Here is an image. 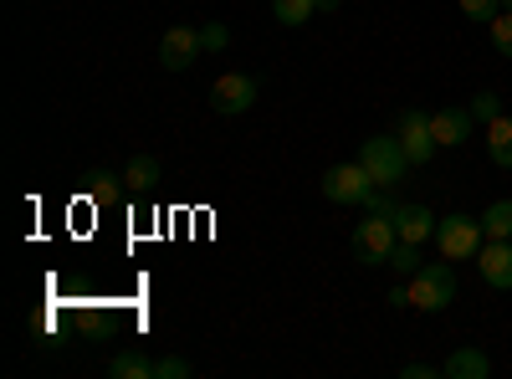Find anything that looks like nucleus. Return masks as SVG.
I'll use <instances>...</instances> for the list:
<instances>
[{"label":"nucleus","instance_id":"412c9836","mask_svg":"<svg viewBox=\"0 0 512 379\" xmlns=\"http://www.w3.org/2000/svg\"><path fill=\"white\" fill-rule=\"evenodd\" d=\"M466 108H472V118L482 123V129H487L492 118H502V98H497V93H477V98L466 103Z\"/></svg>","mask_w":512,"mask_h":379},{"label":"nucleus","instance_id":"aec40b11","mask_svg":"<svg viewBox=\"0 0 512 379\" xmlns=\"http://www.w3.org/2000/svg\"><path fill=\"white\" fill-rule=\"evenodd\" d=\"M390 267H400V277H415V272L425 267V262H420V246H415V241H395Z\"/></svg>","mask_w":512,"mask_h":379},{"label":"nucleus","instance_id":"6ab92c4d","mask_svg":"<svg viewBox=\"0 0 512 379\" xmlns=\"http://www.w3.org/2000/svg\"><path fill=\"white\" fill-rule=\"evenodd\" d=\"M487 36H492V47H497V57H507V62H512V11L492 16V21H487Z\"/></svg>","mask_w":512,"mask_h":379},{"label":"nucleus","instance_id":"bb28decb","mask_svg":"<svg viewBox=\"0 0 512 379\" xmlns=\"http://www.w3.org/2000/svg\"><path fill=\"white\" fill-rule=\"evenodd\" d=\"M502 11H512V0H502Z\"/></svg>","mask_w":512,"mask_h":379},{"label":"nucleus","instance_id":"5701e85b","mask_svg":"<svg viewBox=\"0 0 512 379\" xmlns=\"http://www.w3.org/2000/svg\"><path fill=\"white\" fill-rule=\"evenodd\" d=\"M200 41H205V52H226V47H231L226 21H205V26H200Z\"/></svg>","mask_w":512,"mask_h":379},{"label":"nucleus","instance_id":"a878e982","mask_svg":"<svg viewBox=\"0 0 512 379\" xmlns=\"http://www.w3.org/2000/svg\"><path fill=\"white\" fill-rule=\"evenodd\" d=\"M318 11H338V0H318Z\"/></svg>","mask_w":512,"mask_h":379},{"label":"nucleus","instance_id":"20e7f679","mask_svg":"<svg viewBox=\"0 0 512 379\" xmlns=\"http://www.w3.org/2000/svg\"><path fill=\"white\" fill-rule=\"evenodd\" d=\"M436 241H441L446 262H472L487 241V231L477 216H446V221H436Z\"/></svg>","mask_w":512,"mask_h":379},{"label":"nucleus","instance_id":"39448f33","mask_svg":"<svg viewBox=\"0 0 512 379\" xmlns=\"http://www.w3.org/2000/svg\"><path fill=\"white\" fill-rule=\"evenodd\" d=\"M374 190H379V185L369 180L364 164H333V170L323 175V195H328L333 205H364Z\"/></svg>","mask_w":512,"mask_h":379},{"label":"nucleus","instance_id":"9d476101","mask_svg":"<svg viewBox=\"0 0 512 379\" xmlns=\"http://www.w3.org/2000/svg\"><path fill=\"white\" fill-rule=\"evenodd\" d=\"M472 108H441V113H431V134H436V144L441 149H456V144H466L472 139Z\"/></svg>","mask_w":512,"mask_h":379},{"label":"nucleus","instance_id":"4468645a","mask_svg":"<svg viewBox=\"0 0 512 379\" xmlns=\"http://www.w3.org/2000/svg\"><path fill=\"white\" fill-rule=\"evenodd\" d=\"M154 364H159V359H149L144 349H123V354H113L108 374H113V379H154Z\"/></svg>","mask_w":512,"mask_h":379},{"label":"nucleus","instance_id":"6e6552de","mask_svg":"<svg viewBox=\"0 0 512 379\" xmlns=\"http://www.w3.org/2000/svg\"><path fill=\"white\" fill-rule=\"evenodd\" d=\"M200 52H205L200 26H169V31L159 36V67H169V72H185Z\"/></svg>","mask_w":512,"mask_h":379},{"label":"nucleus","instance_id":"dca6fc26","mask_svg":"<svg viewBox=\"0 0 512 379\" xmlns=\"http://www.w3.org/2000/svg\"><path fill=\"white\" fill-rule=\"evenodd\" d=\"M118 180L123 175H113V170H88V175H82V195L108 205V200H118Z\"/></svg>","mask_w":512,"mask_h":379},{"label":"nucleus","instance_id":"9b49d317","mask_svg":"<svg viewBox=\"0 0 512 379\" xmlns=\"http://www.w3.org/2000/svg\"><path fill=\"white\" fill-rule=\"evenodd\" d=\"M395 231H400V241H431L436 236V216L425 205H395Z\"/></svg>","mask_w":512,"mask_h":379},{"label":"nucleus","instance_id":"4be33fe9","mask_svg":"<svg viewBox=\"0 0 512 379\" xmlns=\"http://www.w3.org/2000/svg\"><path fill=\"white\" fill-rule=\"evenodd\" d=\"M456 6H461L466 21H492V16H502V0H456Z\"/></svg>","mask_w":512,"mask_h":379},{"label":"nucleus","instance_id":"2eb2a0df","mask_svg":"<svg viewBox=\"0 0 512 379\" xmlns=\"http://www.w3.org/2000/svg\"><path fill=\"white\" fill-rule=\"evenodd\" d=\"M123 185L139 190V195L154 190V185H159V159H154V154H134V159L123 164Z\"/></svg>","mask_w":512,"mask_h":379},{"label":"nucleus","instance_id":"f3484780","mask_svg":"<svg viewBox=\"0 0 512 379\" xmlns=\"http://www.w3.org/2000/svg\"><path fill=\"white\" fill-rule=\"evenodd\" d=\"M482 231L497 236V241H512V200H492L482 210Z\"/></svg>","mask_w":512,"mask_h":379},{"label":"nucleus","instance_id":"1a4fd4ad","mask_svg":"<svg viewBox=\"0 0 512 379\" xmlns=\"http://www.w3.org/2000/svg\"><path fill=\"white\" fill-rule=\"evenodd\" d=\"M477 272H482V282H487V287L507 292V287H512V241L487 236V241H482V251H477Z\"/></svg>","mask_w":512,"mask_h":379},{"label":"nucleus","instance_id":"f257e3e1","mask_svg":"<svg viewBox=\"0 0 512 379\" xmlns=\"http://www.w3.org/2000/svg\"><path fill=\"white\" fill-rule=\"evenodd\" d=\"M359 164L369 170V180H374L379 190H395V185L405 180V170H410V159H405V149H400V134H379V139H364V149H359Z\"/></svg>","mask_w":512,"mask_h":379},{"label":"nucleus","instance_id":"ddd939ff","mask_svg":"<svg viewBox=\"0 0 512 379\" xmlns=\"http://www.w3.org/2000/svg\"><path fill=\"white\" fill-rule=\"evenodd\" d=\"M487 154H492L497 170H512V118L507 113L487 123Z\"/></svg>","mask_w":512,"mask_h":379},{"label":"nucleus","instance_id":"7ed1b4c3","mask_svg":"<svg viewBox=\"0 0 512 379\" xmlns=\"http://www.w3.org/2000/svg\"><path fill=\"white\" fill-rule=\"evenodd\" d=\"M395 241H400L395 216H384V210H369V221H359V231H354V251L364 267H390Z\"/></svg>","mask_w":512,"mask_h":379},{"label":"nucleus","instance_id":"b1692460","mask_svg":"<svg viewBox=\"0 0 512 379\" xmlns=\"http://www.w3.org/2000/svg\"><path fill=\"white\" fill-rule=\"evenodd\" d=\"M190 374H195V369H190L185 359H175V354L154 364V379H190Z\"/></svg>","mask_w":512,"mask_h":379},{"label":"nucleus","instance_id":"f03ea898","mask_svg":"<svg viewBox=\"0 0 512 379\" xmlns=\"http://www.w3.org/2000/svg\"><path fill=\"white\" fill-rule=\"evenodd\" d=\"M405 292H410V308H420V313L451 308V298H456V272H451V262H425V267L405 282Z\"/></svg>","mask_w":512,"mask_h":379},{"label":"nucleus","instance_id":"a211bd4d","mask_svg":"<svg viewBox=\"0 0 512 379\" xmlns=\"http://www.w3.org/2000/svg\"><path fill=\"white\" fill-rule=\"evenodd\" d=\"M272 16L282 26H303V21L318 16V0H272Z\"/></svg>","mask_w":512,"mask_h":379},{"label":"nucleus","instance_id":"393cba45","mask_svg":"<svg viewBox=\"0 0 512 379\" xmlns=\"http://www.w3.org/2000/svg\"><path fill=\"white\" fill-rule=\"evenodd\" d=\"M405 379H441V364H405Z\"/></svg>","mask_w":512,"mask_h":379},{"label":"nucleus","instance_id":"0eeeda50","mask_svg":"<svg viewBox=\"0 0 512 379\" xmlns=\"http://www.w3.org/2000/svg\"><path fill=\"white\" fill-rule=\"evenodd\" d=\"M210 108L226 113V118L256 108V77H246V72H226V77H216V82H210Z\"/></svg>","mask_w":512,"mask_h":379},{"label":"nucleus","instance_id":"423d86ee","mask_svg":"<svg viewBox=\"0 0 512 379\" xmlns=\"http://www.w3.org/2000/svg\"><path fill=\"white\" fill-rule=\"evenodd\" d=\"M395 134H400V149H405L410 164H431L436 149H441L436 134H431V113H420V108H405L400 113V129Z\"/></svg>","mask_w":512,"mask_h":379},{"label":"nucleus","instance_id":"f8f14e48","mask_svg":"<svg viewBox=\"0 0 512 379\" xmlns=\"http://www.w3.org/2000/svg\"><path fill=\"white\" fill-rule=\"evenodd\" d=\"M441 374H446V379H487V374H492V359H487L482 349L466 344V349H456V354L441 364Z\"/></svg>","mask_w":512,"mask_h":379}]
</instances>
